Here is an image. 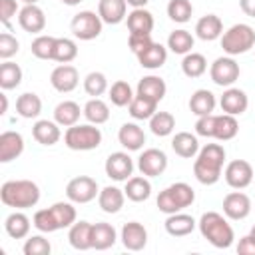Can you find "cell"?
I'll use <instances>...</instances> for the list:
<instances>
[{
	"instance_id": "9f6ffc18",
	"label": "cell",
	"mask_w": 255,
	"mask_h": 255,
	"mask_svg": "<svg viewBox=\"0 0 255 255\" xmlns=\"http://www.w3.org/2000/svg\"><path fill=\"white\" fill-rule=\"evenodd\" d=\"M239 6L247 16L255 18V0H239Z\"/></svg>"
},
{
	"instance_id": "836d02e7",
	"label": "cell",
	"mask_w": 255,
	"mask_h": 255,
	"mask_svg": "<svg viewBox=\"0 0 255 255\" xmlns=\"http://www.w3.org/2000/svg\"><path fill=\"white\" fill-rule=\"evenodd\" d=\"M239 131V124L235 120V116L231 114H221V116H215L213 120V137L219 139V141H227V139H233Z\"/></svg>"
},
{
	"instance_id": "5bb4252c",
	"label": "cell",
	"mask_w": 255,
	"mask_h": 255,
	"mask_svg": "<svg viewBox=\"0 0 255 255\" xmlns=\"http://www.w3.org/2000/svg\"><path fill=\"white\" fill-rule=\"evenodd\" d=\"M50 84L60 94H70L80 84V74L72 64H60L50 74Z\"/></svg>"
},
{
	"instance_id": "d590c367",
	"label": "cell",
	"mask_w": 255,
	"mask_h": 255,
	"mask_svg": "<svg viewBox=\"0 0 255 255\" xmlns=\"http://www.w3.org/2000/svg\"><path fill=\"white\" fill-rule=\"evenodd\" d=\"M16 112L24 120L38 118L40 112H42V100H40V96L34 94V92H24L22 96H18V100H16Z\"/></svg>"
},
{
	"instance_id": "ffe728a7",
	"label": "cell",
	"mask_w": 255,
	"mask_h": 255,
	"mask_svg": "<svg viewBox=\"0 0 255 255\" xmlns=\"http://www.w3.org/2000/svg\"><path fill=\"white\" fill-rule=\"evenodd\" d=\"M195 34L203 42H213L223 34V22L217 14H205L195 24Z\"/></svg>"
},
{
	"instance_id": "d4e9b609",
	"label": "cell",
	"mask_w": 255,
	"mask_h": 255,
	"mask_svg": "<svg viewBox=\"0 0 255 255\" xmlns=\"http://www.w3.org/2000/svg\"><path fill=\"white\" fill-rule=\"evenodd\" d=\"M137 60H139V66L141 68H147V70H157L165 64L167 60V48L161 46L159 42H151L143 52L137 54Z\"/></svg>"
},
{
	"instance_id": "bcb514c9",
	"label": "cell",
	"mask_w": 255,
	"mask_h": 255,
	"mask_svg": "<svg viewBox=\"0 0 255 255\" xmlns=\"http://www.w3.org/2000/svg\"><path fill=\"white\" fill-rule=\"evenodd\" d=\"M191 14H193V6L189 0H169L167 4V16L177 22V24H185L191 20Z\"/></svg>"
},
{
	"instance_id": "db71d44e",
	"label": "cell",
	"mask_w": 255,
	"mask_h": 255,
	"mask_svg": "<svg viewBox=\"0 0 255 255\" xmlns=\"http://www.w3.org/2000/svg\"><path fill=\"white\" fill-rule=\"evenodd\" d=\"M18 4L16 0H0V22L4 26H10V18L16 16Z\"/></svg>"
},
{
	"instance_id": "6da1fadb",
	"label": "cell",
	"mask_w": 255,
	"mask_h": 255,
	"mask_svg": "<svg viewBox=\"0 0 255 255\" xmlns=\"http://www.w3.org/2000/svg\"><path fill=\"white\" fill-rule=\"evenodd\" d=\"M225 163V149L219 143H207L197 151L193 161V175L203 185H213L221 177V169Z\"/></svg>"
},
{
	"instance_id": "7bdbcfd3",
	"label": "cell",
	"mask_w": 255,
	"mask_h": 255,
	"mask_svg": "<svg viewBox=\"0 0 255 255\" xmlns=\"http://www.w3.org/2000/svg\"><path fill=\"white\" fill-rule=\"evenodd\" d=\"M22 82V68L14 62H4L0 66V88L2 90H14Z\"/></svg>"
},
{
	"instance_id": "ac0fdd59",
	"label": "cell",
	"mask_w": 255,
	"mask_h": 255,
	"mask_svg": "<svg viewBox=\"0 0 255 255\" xmlns=\"http://www.w3.org/2000/svg\"><path fill=\"white\" fill-rule=\"evenodd\" d=\"M219 106L223 110V114H231V116H241L247 106H249V98L243 90L239 88H227L223 92V96L219 98Z\"/></svg>"
},
{
	"instance_id": "94428289",
	"label": "cell",
	"mask_w": 255,
	"mask_h": 255,
	"mask_svg": "<svg viewBox=\"0 0 255 255\" xmlns=\"http://www.w3.org/2000/svg\"><path fill=\"white\" fill-rule=\"evenodd\" d=\"M22 2H24V4H36L38 0H22Z\"/></svg>"
},
{
	"instance_id": "60d3db41",
	"label": "cell",
	"mask_w": 255,
	"mask_h": 255,
	"mask_svg": "<svg viewBox=\"0 0 255 255\" xmlns=\"http://www.w3.org/2000/svg\"><path fill=\"white\" fill-rule=\"evenodd\" d=\"M149 129H151L153 135H159V137L169 135L175 129V118H173V114H169V112H155L149 118Z\"/></svg>"
},
{
	"instance_id": "ee69618b",
	"label": "cell",
	"mask_w": 255,
	"mask_h": 255,
	"mask_svg": "<svg viewBox=\"0 0 255 255\" xmlns=\"http://www.w3.org/2000/svg\"><path fill=\"white\" fill-rule=\"evenodd\" d=\"M108 92H110V100H112V104L118 106V108H126V106H129L131 100H133V90H131V86H129L126 80H118V82H114L112 88H110Z\"/></svg>"
},
{
	"instance_id": "f546056e",
	"label": "cell",
	"mask_w": 255,
	"mask_h": 255,
	"mask_svg": "<svg viewBox=\"0 0 255 255\" xmlns=\"http://www.w3.org/2000/svg\"><path fill=\"white\" fill-rule=\"evenodd\" d=\"M116 239H118V233H116L114 225H110L106 221L92 225V249H98V251L110 249L116 243Z\"/></svg>"
},
{
	"instance_id": "83f0119b",
	"label": "cell",
	"mask_w": 255,
	"mask_h": 255,
	"mask_svg": "<svg viewBox=\"0 0 255 255\" xmlns=\"http://www.w3.org/2000/svg\"><path fill=\"white\" fill-rule=\"evenodd\" d=\"M153 14L145 8H133L128 14V30L129 34H151L153 30Z\"/></svg>"
},
{
	"instance_id": "681fc988",
	"label": "cell",
	"mask_w": 255,
	"mask_h": 255,
	"mask_svg": "<svg viewBox=\"0 0 255 255\" xmlns=\"http://www.w3.org/2000/svg\"><path fill=\"white\" fill-rule=\"evenodd\" d=\"M22 251H24V255H48L52 251V245H50V241L46 237L32 235V237L26 239Z\"/></svg>"
},
{
	"instance_id": "11a10c76",
	"label": "cell",
	"mask_w": 255,
	"mask_h": 255,
	"mask_svg": "<svg viewBox=\"0 0 255 255\" xmlns=\"http://www.w3.org/2000/svg\"><path fill=\"white\" fill-rule=\"evenodd\" d=\"M237 253H241V255H255V237H253L251 233L239 239V243H237Z\"/></svg>"
},
{
	"instance_id": "cb8c5ba5",
	"label": "cell",
	"mask_w": 255,
	"mask_h": 255,
	"mask_svg": "<svg viewBox=\"0 0 255 255\" xmlns=\"http://www.w3.org/2000/svg\"><path fill=\"white\" fill-rule=\"evenodd\" d=\"M128 2L126 0H100L98 14L104 20V24H120L126 18Z\"/></svg>"
},
{
	"instance_id": "816d5d0a",
	"label": "cell",
	"mask_w": 255,
	"mask_h": 255,
	"mask_svg": "<svg viewBox=\"0 0 255 255\" xmlns=\"http://www.w3.org/2000/svg\"><path fill=\"white\" fill-rule=\"evenodd\" d=\"M213 120H215L213 114L199 116L197 122H195V133L201 135V137H213Z\"/></svg>"
},
{
	"instance_id": "5b68a950",
	"label": "cell",
	"mask_w": 255,
	"mask_h": 255,
	"mask_svg": "<svg viewBox=\"0 0 255 255\" xmlns=\"http://www.w3.org/2000/svg\"><path fill=\"white\" fill-rule=\"evenodd\" d=\"M193 201H195L193 187L189 183H185V181H177V183L167 185L163 191H159L157 209L161 213H165V215H171V213H177V211L189 207Z\"/></svg>"
},
{
	"instance_id": "8fae6325",
	"label": "cell",
	"mask_w": 255,
	"mask_h": 255,
	"mask_svg": "<svg viewBox=\"0 0 255 255\" xmlns=\"http://www.w3.org/2000/svg\"><path fill=\"white\" fill-rule=\"evenodd\" d=\"M106 175L114 181H128L133 173V159L126 151H114L106 159Z\"/></svg>"
},
{
	"instance_id": "d6986e66",
	"label": "cell",
	"mask_w": 255,
	"mask_h": 255,
	"mask_svg": "<svg viewBox=\"0 0 255 255\" xmlns=\"http://www.w3.org/2000/svg\"><path fill=\"white\" fill-rule=\"evenodd\" d=\"M120 239H122V243H124L126 249H129V251H141L145 247V243H147V231H145V227L141 223L129 221V223H126L122 227V237Z\"/></svg>"
},
{
	"instance_id": "6125c7cd",
	"label": "cell",
	"mask_w": 255,
	"mask_h": 255,
	"mask_svg": "<svg viewBox=\"0 0 255 255\" xmlns=\"http://www.w3.org/2000/svg\"><path fill=\"white\" fill-rule=\"evenodd\" d=\"M251 235H253V237H255V225H253V227H251Z\"/></svg>"
},
{
	"instance_id": "f35d334b",
	"label": "cell",
	"mask_w": 255,
	"mask_h": 255,
	"mask_svg": "<svg viewBox=\"0 0 255 255\" xmlns=\"http://www.w3.org/2000/svg\"><path fill=\"white\" fill-rule=\"evenodd\" d=\"M128 108H129V116L133 120H149L157 112V102H153V100H149L145 96L135 94Z\"/></svg>"
},
{
	"instance_id": "1f68e13d",
	"label": "cell",
	"mask_w": 255,
	"mask_h": 255,
	"mask_svg": "<svg viewBox=\"0 0 255 255\" xmlns=\"http://www.w3.org/2000/svg\"><path fill=\"white\" fill-rule=\"evenodd\" d=\"M84 114V110H80V106L72 100H64L54 108V122H58L62 128H70L76 126L80 116Z\"/></svg>"
},
{
	"instance_id": "680465c9",
	"label": "cell",
	"mask_w": 255,
	"mask_h": 255,
	"mask_svg": "<svg viewBox=\"0 0 255 255\" xmlns=\"http://www.w3.org/2000/svg\"><path fill=\"white\" fill-rule=\"evenodd\" d=\"M0 100H2V110H0V114H6V110H8V100H6L4 94H0Z\"/></svg>"
},
{
	"instance_id": "4fadbf2b",
	"label": "cell",
	"mask_w": 255,
	"mask_h": 255,
	"mask_svg": "<svg viewBox=\"0 0 255 255\" xmlns=\"http://www.w3.org/2000/svg\"><path fill=\"white\" fill-rule=\"evenodd\" d=\"M165 167H167V155L157 147H149L137 157V169L145 177H157L165 171Z\"/></svg>"
},
{
	"instance_id": "3957f363",
	"label": "cell",
	"mask_w": 255,
	"mask_h": 255,
	"mask_svg": "<svg viewBox=\"0 0 255 255\" xmlns=\"http://www.w3.org/2000/svg\"><path fill=\"white\" fill-rule=\"evenodd\" d=\"M0 199L8 207L28 209L40 201V187L32 179H10L2 183Z\"/></svg>"
},
{
	"instance_id": "484cf974",
	"label": "cell",
	"mask_w": 255,
	"mask_h": 255,
	"mask_svg": "<svg viewBox=\"0 0 255 255\" xmlns=\"http://www.w3.org/2000/svg\"><path fill=\"white\" fill-rule=\"evenodd\" d=\"M98 203H100L102 211H106V213H118L124 207V203H126V191L120 189V187H116V185H108V187H104L100 191Z\"/></svg>"
},
{
	"instance_id": "f5cc1de1",
	"label": "cell",
	"mask_w": 255,
	"mask_h": 255,
	"mask_svg": "<svg viewBox=\"0 0 255 255\" xmlns=\"http://www.w3.org/2000/svg\"><path fill=\"white\" fill-rule=\"evenodd\" d=\"M151 42H153L151 40V34H129V40H128V44H129V48H131V52L135 56L139 52H143Z\"/></svg>"
},
{
	"instance_id": "91938a15",
	"label": "cell",
	"mask_w": 255,
	"mask_h": 255,
	"mask_svg": "<svg viewBox=\"0 0 255 255\" xmlns=\"http://www.w3.org/2000/svg\"><path fill=\"white\" fill-rule=\"evenodd\" d=\"M62 2H64L66 6H76V4H80L82 0H62Z\"/></svg>"
},
{
	"instance_id": "e0dca14e",
	"label": "cell",
	"mask_w": 255,
	"mask_h": 255,
	"mask_svg": "<svg viewBox=\"0 0 255 255\" xmlns=\"http://www.w3.org/2000/svg\"><path fill=\"white\" fill-rule=\"evenodd\" d=\"M24 151V137L18 131H2L0 133V161L8 163L16 157H20Z\"/></svg>"
},
{
	"instance_id": "7402d4cb",
	"label": "cell",
	"mask_w": 255,
	"mask_h": 255,
	"mask_svg": "<svg viewBox=\"0 0 255 255\" xmlns=\"http://www.w3.org/2000/svg\"><path fill=\"white\" fill-rule=\"evenodd\" d=\"M32 135L38 143L42 145H54L60 141L62 131H60V124L58 122H50V120H38L32 126Z\"/></svg>"
},
{
	"instance_id": "f6af8a7d",
	"label": "cell",
	"mask_w": 255,
	"mask_h": 255,
	"mask_svg": "<svg viewBox=\"0 0 255 255\" xmlns=\"http://www.w3.org/2000/svg\"><path fill=\"white\" fill-rule=\"evenodd\" d=\"M78 56V46L74 40L70 38H56V46H54V58L60 64H70L72 60H76Z\"/></svg>"
},
{
	"instance_id": "9a60e30c",
	"label": "cell",
	"mask_w": 255,
	"mask_h": 255,
	"mask_svg": "<svg viewBox=\"0 0 255 255\" xmlns=\"http://www.w3.org/2000/svg\"><path fill=\"white\" fill-rule=\"evenodd\" d=\"M251 207H253L251 199L243 191H231L223 197V213H225V217H229L233 221L245 219L251 213Z\"/></svg>"
},
{
	"instance_id": "52a82bcc",
	"label": "cell",
	"mask_w": 255,
	"mask_h": 255,
	"mask_svg": "<svg viewBox=\"0 0 255 255\" xmlns=\"http://www.w3.org/2000/svg\"><path fill=\"white\" fill-rule=\"evenodd\" d=\"M64 143L74 151H90L102 143V131L94 124H76L66 129Z\"/></svg>"
},
{
	"instance_id": "ab89813d",
	"label": "cell",
	"mask_w": 255,
	"mask_h": 255,
	"mask_svg": "<svg viewBox=\"0 0 255 255\" xmlns=\"http://www.w3.org/2000/svg\"><path fill=\"white\" fill-rule=\"evenodd\" d=\"M207 70V60L203 54H197V52H189L183 56L181 60V72L187 76V78H199L203 76Z\"/></svg>"
},
{
	"instance_id": "f907efd6",
	"label": "cell",
	"mask_w": 255,
	"mask_h": 255,
	"mask_svg": "<svg viewBox=\"0 0 255 255\" xmlns=\"http://www.w3.org/2000/svg\"><path fill=\"white\" fill-rule=\"evenodd\" d=\"M18 48H20V44H18V40L10 32H2L0 34V58L2 60L12 58L18 52Z\"/></svg>"
},
{
	"instance_id": "b9f144b4",
	"label": "cell",
	"mask_w": 255,
	"mask_h": 255,
	"mask_svg": "<svg viewBox=\"0 0 255 255\" xmlns=\"http://www.w3.org/2000/svg\"><path fill=\"white\" fill-rule=\"evenodd\" d=\"M193 36L187 32V30H173L167 38V48L173 52V54H189L191 48H193Z\"/></svg>"
},
{
	"instance_id": "c3c4849f",
	"label": "cell",
	"mask_w": 255,
	"mask_h": 255,
	"mask_svg": "<svg viewBox=\"0 0 255 255\" xmlns=\"http://www.w3.org/2000/svg\"><path fill=\"white\" fill-rule=\"evenodd\" d=\"M54 46H56V38L42 34V36L34 38L30 50H32V54H34L36 58H40V60H52V58H54Z\"/></svg>"
},
{
	"instance_id": "4316f807",
	"label": "cell",
	"mask_w": 255,
	"mask_h": 255,
	"mask_svg": "<svg viewBox=\"0 0 255 255\" xmlns=\"http://www.w3.org/2000/svg\"><path fill=\"white\" fill-rule=\"evenodd\" d=\"M92 225L94 223H88V221H76L74 225H70L68 241L74 249L78 251L92 249Z\"/></svg>"
},
{
	"instance_id": "7a4b0ae2",
	"label": "cell",
	"mask_w": 255,
	"mask_h": 255,
	"mask_svg": "<svg viewBox=\"0 0 255 255\" xmlns=\"http://www.w3.org/2000/svg\"><path fill=\"white\" fill-rule=\"evenodd\" d=\"M76 223V207L72 201H58L48 209H40L34 213L32 225L42 233H52Z\"/></svg>"
},
{
	"instance_id": "ba28073f",
	"label": "cell",
	"mask_w": 255,
	"mask_h": 255,
	"mask_svg": "<svg viewBox=\"0 0 255 255\" xmlns=\"http://www.w3.org/2000/svg\"><path fill=\"white\" fill-rule=\"evenodd\" d=\"M102 26H104V20L100 18V14H96L92 10L78 12L70 22V30L78 40H94V38H98L102 34Z\"/></svg>"
},
{
	"instance_id": "d6a6232c",
	"label": "cell",
	"mask_w": 255,
	"mask_h": 255,
	"mask_svg": "<svg viewBox=\"0 0 255 255\" xmlns=\"http://www.w3.org/2000/svg\"><path fill=\"white\" fill-rule=\"evenodd\" d=\"M215 96L209 92V90H205V88H201V90H195L193 94H191V98H189V110H191V114H195L197 118L199 116H209L213 110H215Z\"/></svg>"
},
{
	"instance_id": "2e32d148",
	"label": "cell",
	"mask_w": 255,
	"mask_h": 255,
	"mask_svg": "<svg viewBox=\"0 0 255 255\" xmlns=\"http://www.w3.org/2000/svg\"><path fill=\"white\" fill-rule=\"evenodd\" d=\"M18 24L28 34H40L46 28V16L44 10L38 4H26L18 12Z\"/></svg>"
},
{
	"instance_id": "8992f818",
	"label": "cell",
	"mask_w": 255,
	"mask_h": 255,
	"mask_svg": "<svg viewBox=\"0 0 255 255\" xmlns=\"http://www.w3.org/2000/svg\"><path fill=\"white\" fill-rule=\"evenodd\" d=\"M255 46V30L249 24H233L221 34V48L227 56H239Z\"/></svg>"
},
{
	"instance_id": "9c48e42d",
	"label": "cell",
	"mask_w": 255,
	"mask_h": 255,
	"mask_svg": "<svg viewBox=\"0 0 255 255\" xmlns=\"http://www.w3.org/2000/svg\"><path fill=\"white\" fill-rule=\"evenodd\" d=\"M98 195H100L98 181L90 175H78V177L70 179L66 185V197L72 203H90Z\"/></svg>"
},
{
	"instance_id": "4dcf8cb0",
	"label": "cell",
	"mask_w": 255,
	"mask_h": 255,
	"mask_svg": "<svg viewBox=\"0 0 255 255\" xmlns=\"http://www.w3.org/2000/svg\"><path fill=\"white\" fill-rule=\"evenodd\" d=\"M165 92H167V86H165L163 78H159V76H143L137 82V94L145 96V98H149L157 104L163 100Z\"/></svg>"
},
{
	"instance_id": "277c9868",
	"label": "cell",
	"mask_w": 255,
	"mask_h": 255,
	"mask_svg": "<svg viewBox=\"0 0 255 255\" xmlns=\"http://www.w3.org/2000/svg\"><path fill=\"white\" fill-rule=\"evenodd\" d=\"M199 225V231L203 235V239H207L213 247L217 249H227L233 245V239H235V233H233V227L227 223V219L217 213V211H207L199 217L197 221Z\"/></svg>"
},
{
	"instance_id": "f1b7e54d",
	"label": "cell",
	"mask_w": 255,
	"mask_h": 255,
	"mask_svg": "<svg viewBox=\"0 0 255 255\" xmlns=\"http://www.w3.org/2000/svg\"><path fill=\"white\" fill-rule=\"evenodd\" d=\"M171 149L179 155V157H195L197 151H199V141H197V135L189 133V131H177L173 137H171Z\"/></svg>"
},
{
	"instance_id": "7dc6e473",
	"label": "cell",
	"mask_w": 255,
	"mask_h": 255,
	"mask_svg": "<svg viewBox=\"0 0 255 255\" xmlns=\"http://www.w3.org/2000/svg\"><path fill=\"white\" fill-rule=\"evenodd\" d=\"M84 90L92 98H100L102 94L108 92V78L102 72H90L84 78Z\"/></svg>"
},
{
	"instance_id": "e575fe53",
	"label": "cell",
	"mask_w": 255,
	"mask_h": 255,
	"mask_svg": "<svg viewBox=\"0 0 255 255\" xmlns=\"http://www.w3.org/2000/svg\"><path fill=\"white\" fill-rule=\"evenodd\" d=\"M124 191H126V197L129 201L139 203V201H145L151 195V183L145 175H135V177H129L126 181Z\"/></svg>"
},
{
	"instance_id": "7c38bea8",
	"label": "cell",
	"mask_w": 255,
	"mask_h": 255,
	"mask_svg": "<svg viewBox=\"0 0 255 255\" xmlns=\"http://www.w3.org/2000/svg\"><path fill=\"white\" fill-rule=\"evenodd\" d=\"M253 175H255L253 173V167L245 159H233V161H229L227 167H225V173H223L227 185L233 187V189H245L253 181Z\"/></svg>"
},
{
	"instance_id": "74e56055",
	"label": "cell",
	"mask_w": 255,
	"mask_h": 255,
	"mask_svg": "<svg viewBox=\"0 0 255 255\" xmlns=\"http://www.w3.org/2000/svg\"><path fill=\"white\" fill-rule=\"evenodd\" d=\"M84 116L90 124L94 126H100V124H106L110 120V108L104 100L100 98H92L90 102H86L84 106Z\"/></svg>"
},
{
	"instance_id": "44dd1931",
	"label": "cell",
	"mask_w": 255,
	"mask_h": 255,
	"mask_svg": "<svg viewBox=\"0 0 255 255\" xmlns=\"http://www.w3.org/2000/svg\"><path fill=\"white\" fill-rule=\"evenodd\" d=\"M118 139H120V143H122L128 151H137V149H141L143 143H145V133H143V129H141L137 124L126 122V124L120 128V131H118Z\"/></svg>"
},
{
	"instance_id": "603a6c76",
	"label": "cell",
	"mask_w": 255,
	"mask_h": 255,
	"mask_svg": "<svg viewBox=\"0 0 255 255\" xmlns=\"http://www.w3.org/2000/svg\"><path fill=\"white\" fill-rule=\"evenodd\" d=\"M195 225H197V221H195L191 215L181 213V211L171 213V215H167V219H165V231H167L171 237H185V235H189V233L195 229Z\"/></svg>"
},
{
	"instance_id": "6f0895ef",
	"label": "cell",
	"mask_w": 255,
	"mask_h": 255,
	"mask_svg": "<svg viewBox=\"0 0 255 255\" xmlns=\"http://www.w3.org/2000/svg\"><path fill=\"white\" fill-rule=\"evenodd\" d=\"M131 8H145V4L149 2V0H126Z\"/></svg>"
},
{
	"instance_id": "8d00e7d4",
	"label": "cell",
	"mask_w": 255,
	"mask_h": 255,
	"mask_svg": "<svg viewBox=\"0 0 255 255\" xmlns=\"http://www.w3.org/2000/svg\"><path fill=\"white\" fill-rule=\"evenodd\" d=\"M4 229H6V233H8L12 239H24V237H28V233H30V219H28V215H24L22 211H14V213H10V215L6 217Z\"/></svg>"
},
{
	"instance_id": "30bf717a",
	"label": "cell",
	"mask_w": 255,
	"mask_h": 255,
	"mask_svg": "<svg viewBox=\"0 0 255 255\" xmlns=\"http://www.w3.org/2000/svg\"><path fill=\"white\" fill-rule=\"evenodd\" d=\"M209 76H211L213 84H217L221 88H229L239 78V64L233 60V56H221L211 64Z\"/></svg>"
}]
</instances>
